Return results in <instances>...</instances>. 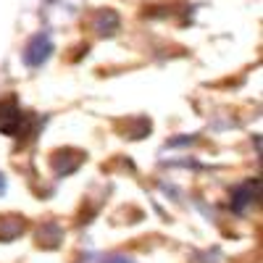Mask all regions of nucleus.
<instances>
[{"mask_svg":"<svg viewBox=\"0 0 263 263\" xmlns=\"http://www.w3.org/2000/svg\"><path fill=\"white\" fill-rule=\"evenodd\" d=\"M63 239V232L55 221H48V224H42L40 232H37V242L40 245H45V248H55L58 242Z\"/></svg>","mask_w":263,"mask_h":263,"instance_id":"39448f33","label":"nucleus"},{"mask_svg":"<svg viewBox=\"0 0 263 263\" xmlns=\"http://www.w3.org/2000/svg\"><path fill=\"white\" fill-rule=\"evenodd\" d=\"M103 263H135L132 258H124V255H105Z\"/></svg>","mask_w":263,"mask_h":263,"instance_id":"0eeeda50","label":"nucleus"},{"mask_svg":"<svg viewBox=\"0 0 263 263\" xmlns=\"http://www.w3.org/2000/svg\"><path fill=\"white\" fill-rule=\"evenodd\" d=\"M6 187H8V182H6V174H3V171H0V195H3V192H6Z\"/></svg>","mask_w":263,"mask_h":263,"instance_id":"6e6552de","label":"nucleus"},{"mask_svg":"<svg viewBox=\"0 0 263 263\" xmlns=\"http://www.w3.org/2000/svg\"><path fill=\"white\" fill-rule=\"evenodd\" d=\"M27 229V218L18 213H3L0 216V242H13Z\"/></svg>","mask_w":263,"mask_h":263,"instance_id":"7ed1b4c3","label":"nucleus"},{"mask_svg":"<svg viewBox=\"0 0 263 263\" xmlns=\"http://www.w3.org/2000/svg\"><path fill=\"white\" fill-rule=\"evenodd\" d=\"M87 156L82 150H77V147H63V150H55L53 156H50V166H53V171L58 174V177H69V174H74L79 166H82V161H84Z\"/></svg>","mask_w":263,"mask_h":263,"instance_id":"f03ea898","label":"nucleus"},{"mask_svg":"<svg viewBox=\"0 0 263 263\" xmlns=\"http://www.w3.org/2000/svg\"><path fill=\"white\" fill-rule=\"evenodd\" d=\"M255 195H258V182H255V179L239 184V187L232 192V208H234L237 213H242V211L255 200Z\"/></svg>","mask_w":263,"mask_h":263,"instance_id":"20e7f679","label":"nucleus"},{"mask_svg":"<svg viewBox=\"0 0 263 263\" xmlns=\"http://www.w3.org/2000/svg\"><path fill=\"white\" fill-rule=\"evenodd\" d=\"M95 29H98V34H114L116 29H119V16L111 11V8H105V11H100V16H98V24H95Z\"/></svg>","mask_w":263,"mask_h":263,"instance_id":"423d86ee","label":"nucleus"},{"mask_svg":"<svg viewBox=\"0 0 263 263\" xmlns=\"http://www.w3.org/2000/svg\"><path fill=\"white\" fill-rule=\"evenodd\" d=\"M53 53V42L48 34H34L29 42H27V48L24 53H21V58H24V63L29 66V69H37V66H42Z\"/></svg>","mask_w":263,"mask_h":263,"instance_id":"f257e3e1","label":"nucleus"}]
</instances>
